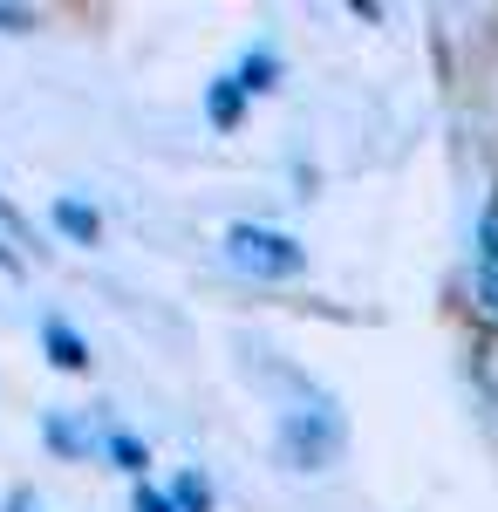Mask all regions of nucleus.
Here are the masks:
<instances>
[{
  "instance_id": "obj_1",
  "label": "nucleus",
  "mask_w": 498,
  "mask_h": 512,
  "mask_svg": "<svg viewBox=\"0 0 498 512\" xmlns=\"http://www.w3.org/2000/svg\"><path fill=\"white\" fill-rule=\"evenodd\" d=\"M226 260L253 280H294L307 267V246L294 233H280V226L239 219V226H226Z\"/></svg>"
},
{
  "instance_id": "obj_2",
  "label": "nucleus",
  "mask_w": 498,
  "mask_h": 512,
  "mask_svg": "<svg viewBox=\"0 0 498 512\" xmlns=\"http://www.w3.org/2000/svg\"><path fill=\"white\" fill-rule=\"evenodd\" d=\"M280 458L294 465V472H321L335 451H342V424H335V410L328 403H294V410H280Z\"/></svg>"
},
{
  "instance_id": "obj_3",
  "label": "nucleus",
  "mask_w": 498,
  "mask_h": 512,
  "mask_svg": "<svg viewBox=\"0 0 498 512\" xmlns=\"http://www.w3.org/2000/svg\"><path fill=\"white\" fill-rule=\"evenodd\" d=\"M478 308L498 321V192L478 219Z\"/></svg>"
},
{
  "instance_id": "obj_4",
  "label": "nucleus",
  "mask_w": 498,
  "mask_h": 512,
  "mask_svg": "<svg viewBox=\"0 0 498 512\" xmlns=\"http://www.w3.org/2000/svg\"><path fill=\"white\" fill-rule=\"evenodd\" d=\"M41 349H48V362H55V369H69V376H76V369H89V342H82L62 315L41 321Z\"/></svg>"
},
{
  "instance_id": "obj_5",
  "label": "nucleus",
  "mask_w": 498,
  "mask_h": 512,
  "mask_svg": "<svg viewBox=\"0 0 498 512\" xmlns=\"http://www.w3.org/2000/svg\"><path fill=\"white\" fill-rule=\"evenodd\" d=\"M205 117L219 123V130H239V117H246V89H239V76H219L212 89H205Z\"/></svg>"
},
{
  "instance_id": "obj_6",
  "label": "nucleus",
  "mask_w": 498,
  "mask_h": 512,
  "mask_svg": "<svg viewBox=\"0 0 498 512\" xmlns=\"http://www.w3.org/2000/svg\"><path fill=\"white\" fill-rule=\"evenodd\" d=\"M41 437H48V451H55V458H82V451H89V437H82L62 410H48V417H41Z\"/></svg>"
},
{
  "instance_id": "obj_7",
  "label": "nucleus",
  "mask_w": 498,
  "mask_h": 512,
  "mask_svg": "<svg viewBox=\"0 0 498 512\" xmlns=\"http://www.w3.org/2000/svg\"><path fill=\"white\" fill-rule=\"evenodd\" d=\"M232 76H239V89H246V96H260V89H273V76H280V55H273V48H253Z\"/></svg>"
},
{
  "instance_id": "obj_8",
  "label": "nucleus",
  "mask_w": 498,
  "mask_h": 512,
  "mask_svg": "<svg viewBox=\"0 0 498 512\" xmlns=\"http://www.w3.org/2000/svg\"><path fill=\"white\" fill-rule=\"evenodd\" d=\"M55 226H62L69 239H82V246H89V239H103V219H96L82 198H62V205H55Z\"/></svg>"
},
{
  "instance_id": "obj_9",
  "label": "nucleus",
  "mask_w": 498,
  "mask_h": 512,
  "mask_svg": "<svg viewBox=\"0 0 498 512\" xmlns=\"http://www.w3.org/2000/svg\"><path fill=\"white\" fill-rule=\"evenodd\" d=\"M171 506L178 512H212V485H205L198 472H185L178 485H171Z\"/></svg>"
},
{
  "instance_id": "obj_10",
  "label": "nucleus",
  "mask_w": 498,
  "mask_h": 512,
  "mask_svg": "<svg viewBox=\"0 0 498 512\" xmlns=\"http://www.w3.org/2000/svg\"><path fill=\"white\" fill-rule=\"evenodd\" d=\"M103 451H110L123 472H144V465H151V451H144V444H137L130 431H110V437H103Z\"/></svg>"
},
{
  "instance_id": "obj_11",
  "label": "nucleus",
  "mask_w": 498,
  "mask_h": 512,
  "mask_svg": "<svg viewBox=\"0 0 498 512\" xmlns=\"http://www.w3.org/2000/svg\"><path fill=\"white\" fill-rule=\"evenodd\" d=\"M130 506H137V512H178V506H171V492H151V485H137Z\"/></svg>"
},
{
  "instance_id": "obj_12",
  "label": "nucleus",
  "mask_w": 498,
  "mask_h": 512,
  "mask_svg": "<svg viewBox=\"0 0 498 512\" xmlns=\"http://www.w3.org/2000/svg\"><path fill=\"white\" fill-rule=\"evenodd\" d=\"M7 512H35V492H14V499H7Z\"/></svg>"
},
{
  "instance_id": "obj_13",
  "label": "nucleus",
  "mask_w": 498,
  "mask_h": 512,
  "mask_svg": "<svg viewBox=\"0 0 498 512\" xmlns=\"http://www.w3.org/2000/svg\"><path fill=\"white\" fill-rule=\"evenodd\" d=\"M0 21H35V14L28 7H0Z\"/></svg>"
},
{
  "instance_id": "obj_14",
  "label": "nucleus",
  "mask_w": 498,
  "mask_h": 512,
  "mask_svg": "<svg viewBox=\"0 0 498 512\" xmlns=\"http://www.w3.org/2000/svg\"><path fill=\"white\" fill-rule=\"evenodd\" d=\"M0 267H7V274H14V267H21V260H14V253H7V239H0Z\"/></svg>"
}]
</instances>
